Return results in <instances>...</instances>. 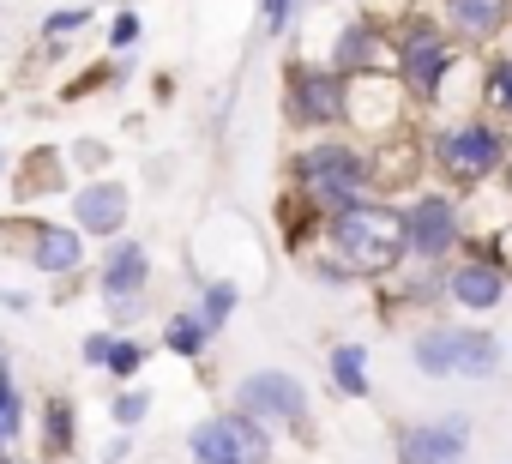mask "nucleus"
<instances>
[{"label": "nucleus", "instance_id": "obj_29", "mask_svg": "<svg viewBox=\"0 0 512 464\" xmlns=\"http://www.w3.org/2000/svg\"><path fill=\"white\" fill-rule=\"evenodd\" d=\"M296 13H302V0H260V25H266V37H284V31L296 25Z\"/></svg>", "mask_w": 512, "mask_h": 464}, {"label": "nucleus", "instance_id": "obj_12", "mask_svg": "<svg viewBox=\"0 0 512 464\" xmlns=\"http://www.w3.org/2000/svg\"><path fill=\"white\" fill-rule=\"evenodd\" d=\"M434 13L464 49H482V55L512 37V0H434Z\"/></svg>", "mask_w": 512, "mask_h": 464}, {"label": "nucleus", "instance_id": "obj_15", "mask_svg": "<svg viewBox=\"0 0 512 464\" xmlns=\"http://www.w3.org/2000/svg\"><path fill=\"white\" fill-rule=\"evenodd\" d=\"M410 368L422 380H458V368H464V320H422L410 332Z\"/></svg>", "mask_w": 512, "mask_h": 464}, {"label": "nucleus", "instance_id": "obj_23", "mask_svg": "<svg viewBox=\"0 0 512 464\" xmlns=\"http://www.w3.org/2000/svg\"><path fill=\"white\" fill-rule=\"evenodd\" d=\"M193 290H199V314H205V326L211 332H223L229 320H235V308H241V284L235 278H193Z\"/></svg>", "mask_w": 512, "mask_h": 464}, {"label": "nucleus", "instance_id": "obj_16", "mask_svg": "<svg viewBox=\"0 0 512 464\" xmlns=\"http://www.w3.org/2000/svg\"><path fill=\"white\" fill-rule=\"evenodd\" d=\"M476 109L494 115L500 127H512V37L482 55V67H476Z\"/></svg>", "mask_w": 512, "mask_h": 464}, {"label": "nucleus", "instance_id": "obj_30", "mask_svg": "<svg viewBox=\"0 0 512 464\" xmlns=\"http://www.w3.org/2000/svg\"><path fill=\"white\" fill-rule=\"evenodd\" d=\"M115 326H103V332H85V344H79V362L85 368H109V356H115Z\"/></svg>", "mask_w": 512, "mask_h": 464}, {"label": "nucleus", "instance_id": "obj_36", "mask_svg": "<svg viewBox=\"0 0 512 464\" xmlns=\"http://www.w3.org/2000/svg\"><path fill=\"white\" fill-rule=\"evenodd\" d=\"M0 181H7V145H0Z\"/></svg>", "mask_w": 512, "mask_h": 464}, {"label": "nucleus", "instance_id": "obj_28", "mask_svg": "<svg viewBox=\"0 0 512 464\" xmlns=\"http://www.w3.org/2000/svg\"><path fill=\"white\" fill-rule=\"evenodd\" d=\"M139 37H145V19H139L133 7H115V19H109V49H115V55H133Z\"/></svg>", "mask_w": 512, "mask_h": 464}, {"label": "nucleus", "instance_id": "obj_5", "mask_svg": "<svg viewBox=\"0 0 512 464\" xmlns=\"http://www.w3.org/2000/svg\"><path fill=\"white\" fill-rule=\"evenodd\" d=\"M404 205V248H410V266H452L470 242H476V229L464 217V199L452 187H416Z\"/></svg>", "mask_w": 512, "mask_h": 464}, {"label": "nucleus", "instance_id": "obj_19", "mask_svg": "<svg viewBox=\"0 0 512 464\" xmlns=\"http://www.w3.org/2000/svg\"><path fill=\"white\" fill-rule=\"evenodd\" d=\"M187 458L193 464H247V452H241V440H235V428H229L223 410L187 428Z\"/></svg>", "mask_w": 512, "mask_h": 464}, {"label": "nucleus", "instance_id": "obj_18", "mask_svg": "<svg viewBox=\"0 0 512 464\" xmlns=\"http://www.w3.org/2000/svg\"><path fill=\"white\" fill-rule=\"evenodd\" d=\"M326 380H332V392H338V398H350V404L374 398V374H368V344H362V338H338V344L326 350Z\"/></svg>", "mask_w": 512, "mask_h": 464}, {"label": "nucleus", "instance_id": "obj_6", "mask_svg": "<svg viewBox=\"0 0 512 464\" xmlns=\"http://www.w3.org/2000/svg\"><path fill=\"white\" fill-rule=\"evenodd\" d=\"M284 121L308 139L320 133H350V79L332 73L326 61H290L284 67Z\"/></svg>", "mask_w": 512, "mask_h": 464}, {"label": "nucleus", "instance_id": "obj_10", "mask_svg": "<svg viewBox=\"0 0 512 464\" xmlns=\"http://www.w3.org/2000/svg\"><path fill=\"white\" fill-rule=\"evenodd\" d=\"M67 217H73V229L85 242H121L127 236V217H133V187L127 181H115V175H91V181H79L73 187V199H67Z\"/></svg>", "mask_w": 512, "mask_h": 464}, {"label": "nucleus", "instance_id": "obj_22", "mask_svg": "<svg viewBox=\"0 0 512 464\" xmlns=\"http://www.w3.org/2000/svg\"><path fill=\"white\" fill-rule=\"evenodd\" d=\"M229 416V428H235V440H241V452H247V464H278V428L272 422H260V416H247V410H223Z\"/></svg>", "mask_w": 512, "mask_h": 464}, {"label": "nucleus", "instance_id": "obj_26", "mask_svg": "<svg viewBox=\"0 0 512 464\" xmlns=\"http://www.w3.org/2000/svg\"><path fill=\"white\" fill-rule=\"evenodd\" d=\"M302 266H308V278H314L320 290H356V284H362V278H356V272H350L338 254H326V248H314Z\"/></svg>", "mask_w": 512, "mask_h": 464}, {"label": "nucleus", "instance_id": "obj_9", "mask_svg": "<svg viewBox=\"0 0 512 464\" xmlns=\"http://www.w3.org/2000/svg\"><path fill=\"white\" fill-rule=\"evenodd\" d=\"M476 446V416L470 410H440V416H410L392 428V464H470Z\"/></svg>", "mask_w": 512, "mask_h": 464}, {"label": "nucleus", "instance_id": "obj_1", "mask_svg": "<svg viewBox=\"0 0 512 464\" xmlns=\"http://www.w3.org/2000/svg\"><path fill=\"white\" fill-rule=\"evenodd\" d=\"M290 187L320 217H338L368 199H386V169H380V151L362 145L356 133H320L290 151Z\"/></svg>", "mask_w": 512, "mask_h": 464}, {"label": "nucleus", "instance_id": "obj_8", "mask_svg": "<svg viewBox=\"0 0 512 464\" xmlns=\"http://www.w3.org/2000/svg\"><path fill=\"white\" fill-rule=\"evenodd\" d=\"M512 296V260L494 248V242H470L452 266H446V308L470 314V320H488L500 302Z\"/></svg>", "mask_w": 512, "mask_h": 464}, {"label": "nucleus", "instance_id": "obj_14", "mask_svg": "<svg viewBox=\"0 0 512 464\" xmlns=\"http://www.w3.org/2000/svg\"><path fill=\"white\" fill-rule=\"evenodd\" d=\"M151 290V248L139 236H121L103 248L97 260V296L103 302H127V296H145Z\"/></svg>", "mask_w": 512, "mask_h": 464}, {"label": "nucleus", "instance_id": "obj_38", "mask_svg": "<svg viewBox=\"0 0 512 464\" xmlns=\"http://www.w3.org/2000/svg\"><path fill=\"white\" fill-rule=\"evenodd\" d=\"M0 464H19V458H0Z\"/></svg>", "mask_w": 512, "mask_h": 464}, {"label": "nucleus", "instance_id": "obj_21", "mask_svg": "<svg viewBox=\"0 0 512 464\" xmlns=\"http://www.w3.org/2000/svg\"><path fill=\"white\" fill-rule=\"evenodd\" d=\"M25 428H31V398L19 392L13 362L0 356V458H13V446L25 440Z\"/></svg>", "mask_w": 512, "mask_h": 464}, {"label": "nucleus", "instance_id": "obj_34", "mask_svg": "<svg viewBox=\"0 0 512 464\" xmlns=\"http://www.w3.org/2000/svg\"><path fill=\"white\" fill-rule=\"evenodd\" d=\"M0 308H13V314H25V308H31V296H25V290H0Z\"/></svg>", "mask_w": 512, "mask_h": 464}, {"label": "nucleus", "instance_id": "obj_35", "mask_svg": "<svg viewBox=\"0 0 512 464\" xmlns=\"http://www.w3.org/2000/svg\"><path fill=\"white\" fill-rule=\"evenodd\" d=\"M500 193H506V205H512V163H506V175H500Z\"/></svg>", "mask_w": 512, "mask_h": 464}, {"label": "nucleus", "instance_id": "obj_13", "mask_svg": "<svg viewBox=\"0 0 512 464\" xmlns=\"http://www.w3.org/2000/svg\"><path fill=\"white\" fill-rule=\"evenodd\" d=\"M25 260H31V272H43V278H79V266L91 260V242L79 236L73 223L37 217L31 236H25Z\"/></svg>", "mask_w": 512, "mask_h": 464}, {"label": "nucleus", "instance_id": "obj_32", "mask_svg": "<svg viewBox=\"0 0 512 464\" xmlns=\"http://www.w3.org/2000/svg\"><path fill=\"white\" fill-rule=\"evenodd\" d=\"M127 458H133V434H115L109 452H103V464H127Z\"/></svg>", "mask_w": 512, "mask_h": 464}, {"label": "nucleus", "instance_id": "obj_37", "mask_svg": "<svg viewBox=\"0 0 512 464\" xmlns=\"http://www.w3.org/2000/svg\"><path fill=\"white\" fill-rule=\"evenodd\" d=\"M0 356H7V338H0Z\"/></svg>", "mask_w": 512, "mask_h": 464}, {"label": "nucleus", "instance_id": "obj_4", "mask_svg": "<svg viewBox=\"0 0 512 464\" xmlns=\"http://www.w3.org/2000/svg\"><path fill=\"white\" fill-rule=\"evenodd\" d=\"M452 73H464V43L440 25V13H404L392 25V79L416 109H440L452 91Z\"/></svg>", "mask_w": 512, "mask_h": 464}, {"label": "nucleus", "instance_id": "obj_17", "mask_svg": "<svg viewBox=\"0 0 512 464\" xmlns=\"http://www.w3.org/2000/svg\"><path fill=\"white\" fill-rule=\"evenodd\" d=\"M37 452H43L49 464H67V458L79 452V410H73L67 392L43 398V410H37Z\"/></svg>", "mask_w": 512, "mask_h": 464}, {"label": "nucleus", "instance_id": "obj_31", "mask_svg": "<svg viewBox=\"0 0 512 464\" xmlns=\"http://www.w3.org/2000/svg\"><path fill=\"white\" fill-rule=\"evenodd\" d=\"M103 314H109V326H115V332H133V326L145 320V296H127V302H103Z\"/></svg>", "mask_w": 512, "mask_h": 464}, {"label": "nucleus", "instance_id": "obj_33", "mask_svg": "<svg viewBox=\"0 0 512 464\" xmlns=\"http://www.w3.org/2000/svg\"><path fill=\"white\" fill-rule=\"evenodd\" d=\"M73 157H79V163H103V157H109V151H103V145H97V139H85V145H73Z\"/></svg>", "mask_w": 512, "mask_h": 464}, {"label": "nucleus", "instance_id": "obj_7", "mask_svg": "<svg viewBox=\"0 0 512 464\" xmlns=\"http://www.w3.org/2000/svg\"><path fill=\"white\" fill-rule=\"evenodd\" d=\"M229 404L247 410V416H260V422H272V428L314 434V398H308V380L290 374V368H253V374H241L235 392H229Z\"/></svg>", "mask_w": 512, "mask_h": 464}, {"label": "nucleus", "instance_id": "obj_2", "mask_svg": "<svg viewBox=\"0 0 512 464\" xmlns=\"http://www.w3.org/2000/svg\"><path fill=\"white\" fill-rule=\"evenodd\" d=\"M422 157H428V169H434L440 187L476 193V187H488V181L506 175V163H512V127H500V121L482 115V109L440 115V121L428 127Z\"/></svg>", "mask_w": 512, "mask_h": 464}, {"label": "nucleus", "instance_id": "obj_25", "mask_svg": "<svg viewBox=\"0 0 512 464\" xmlns=\"http://www.w3.org/2000/svg\"><path fill=\"white\" fill-rule=\"evenodd\" d=\"M145 362H151V344H145V338H133V332H121V338H115V356H109V368H103V374H109L115 386H139Z\"/></svg>", "mask_w": 512, "mask_h": 464}, {"label": "nucleus", "instance_id": "obj_24", "mask_svg": "<svg viewBox=\"0 0 512 464\" xmlns=\"http://www.w3.org/2000/svg\"><path fill=\"white\" fill-rule=\"evenodd\" d=\"M91 19H97L91 7H55V13L37 25V37L49 43V55H61L67 43H79V37H85V25H91Z\"/></svg>", "mask_w": 512, "mask_h": 464}, {"label": "nucleus", "instance_id": "obj_20", "mask_svg": "<svg viewBox=\"0 0 512 464\" xmlns=\"http://www.w3.org/2000/svg\"><path fill=\"white\" fill-rule=\"evenodd\" d=\"M211 326H205V314L187 302V308H175L169 320H163V350L175 356V362H205V350H211Z\"/></svg>", "mask_w": 512, "mask_h": 464}, {"label": "nucleus", "instance_id": "obj_3", "mask_svg": "<svg viewBox=\"0 0 512 464\" xmlns=\"http://www.w3.org/2000/svg\"><path fill=\"white\" fill-rule=\"evenodd\" d=\"M326 254H338L362 284H386L410 266V248H404V205L398 199H368L356 211H338L326 217Z\"/></svg>", "mask_w": 512, "mask_h": 464}, {"label": "nucleus", "instance_id": "obj_27", "mask_svg": "<svg viewBox=\"0 0 512 464\" xmlns=\"http://www.w3.org/2000/svg\"><path fill=\"white\" fill-rule=\"evenodd\" d=\"M109 416H115V428H121V434H133V428L151 416V392H145V386H115Z\"/></svg>", "mask_w": 512, "mask_h": 464}, {"label": "nucleus", "instance_id": "obj_11", "mask_svg": "<svg viewBox=\"0 0 512 464\" xmlns=\"http://www.w3.org/2000/svg\"><path fill=\"white\" fill-rule=\"evenodd\" d=\"M326 67H332V73H344L350 85H356V79L386 73V67H392V25H386V19H374V13L344 19V25L332 31V43H326Z\"/></svg>", "mask_w": 512, "mask_h": 464}]
</instances>
